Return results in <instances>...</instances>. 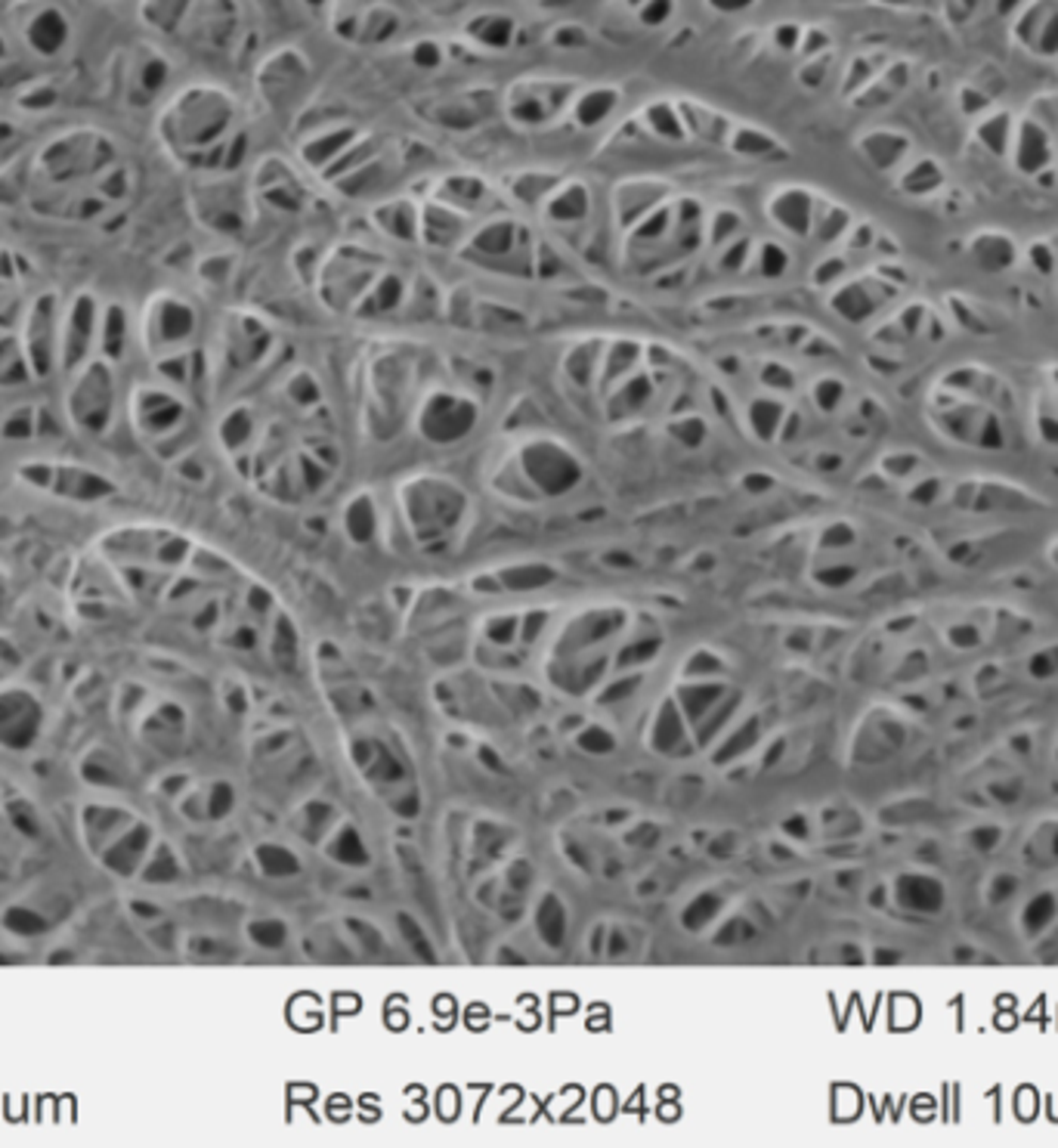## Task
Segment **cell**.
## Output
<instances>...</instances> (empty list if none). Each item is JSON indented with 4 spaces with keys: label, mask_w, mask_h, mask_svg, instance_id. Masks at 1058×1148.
I'll return each instance as SVG.
<instances>
[{
    "label": "cell",
    "mask_w": 1058,
    "mask_h": 1148,
    "mask_svg": "<svg viewBox=\"0 0 1058 1148\" xmlns=\"http://www.w3.org/2000/svg\"><path fill=\"white\" fill-rule=\"evenodd\" d=\"M6 591H10V583H6V576H3V570H0V604L6 601Z\"/></svg>",
    "instance_id": "obj_30"
},
{
    "label": "cell",
    "mask_w": 1058,
    "mask_h": 1148,
    "mask_svg": "<svg viewBox=\"0 0 1058 1148\" xmlns=\"http://www.w3.org/2000/svg\"><path fill=\"white\" fill-rule=\"evenodd\" d=\"M155 137L176 168L196 177L235 174L248 152V121L230 90L207 81L174 88L155 109Z\"/></svg>",
    "instance_id": "obj_2"
},
{
    "label": "cell",
    "mask_w": 1058,
    "mask_h": 1148,
    "mask_svg": "<svg viewBox=\"0 0 1058 1148\" xmlns=\"http://www.w3.org/2000/svg\"><path fill=\"white\" fill-rule=\"evenodd\" d=\"M22 663L26 660H22V648L16 645V638L0 632V684H6L10 678L16 676L22 669Z\"/></svg>",
    "instance_id": "obj_17"
},
{
    "label": "cell",
    "mask_w": 1058,
    "mask_h": 1148,
    "mask_svg": "<svg viewBox=\"0 0 1058 1148\" xmlns=\"http://www.w3.org/2000/svg\"><path fill=\"white\" fill-rule=\"evenodd\" d=\"M254 857H258V864H261L266 876H294L300 870L297 857L292 852H285L282 846H258Z\"/></svg>",
    "instance_id": "obj_14"
},
{
    "label": "cell",
    "mask_w": 1058,
    "mask_h": 1148,
    "mask_svg": "<svg viewBox=\"0 0 1058 1148\" xmlns=\"http://www.w3.org/2000/svg\"><path fill=\"white\" fill-rule=\"evenodd\" d=\"M192 397L189 390L165 382H143L130 387L127 415L137 434L161 455H174L192 431Z\"/></svg>",
    "instance_id": "obj_4"
},
{
    "label": "cell",
    "mask_w": 1058,
    "mask_h": 1148,
    "mask_svg": "<svg viewBox=\"0 0 1058 1148\" xmlns=\"http://www.w3.org/2000/svg\"><path fill=\"white\" fill-rule=\"evenodd\" d=\"M545 625V614H532V617H527V625H524V638L527 641H532L535 635H539V629Z\"/></svg>",
    "instance_id": "obj_28"
},
{
    "label": "cell",
    "mask_w": 1058,
    "mask_h": 1148,
    "mask_svg": "<svg viewBox=\"0 0 1058 1148\" xmlns=\"http://www.w3.org/2000/svg\"><path fill=\"white\" fill-rule=\"evenodd\" d=\"M622 950V938L619 935H613V953H619Z\"/></svg>",
    "instance_id": "obj_31"
},
{
    "label": "cell",
    "mask_w": 1058,
    "mask_h": 1148,
    "mask_svg": "<svg viewBox=\"0 0 1058 1148\" xmlns=\"http://www.w3.org/2000/svg\"><path fill=\"white\" fill-rule=\"evenodd\" d=\"M579 746L588 753H610L613 749V736L604 734V728H591L579 736Z\"/></svg>",
    "instance_id": "obj_21"
},
{
    "label": "cell",
    "mask_w": 1058,
    "mask_h": 1148,
    "mask_svg": "<svg viewBox=\"0 0 1058 1148\" xmlns=\"http://www.w3.org/2000/svg\"><path fill=\"white\" fill-rule=\"evenodd\" d=\"M718 907H721V901H718L715 895H703V898H697V901L687 907V913H684V926H687V929H700L703 922L712 919V913L718 911Z\"/></svg>",
    "instance_id": "obj_19"
},
{
    "label": "cell",
    "mask_w": 1058,
    "mask_h": 1148,
    "mask_svg": "<svg viewBox=\"0 0 1058 1148\" xmlns=\"http://www.w3.org/2000/svg\"><path fill=\"white\" fill-rule=\"evenodd\" d=\"M535 916H539V932H542V938L551 944V947H560L566 922H563V907H560L558 898H555V895H548V898L542 901V907H539Z\"/></svg>",
    "instance_id": "obj_15"
},
{
    "label": "cell",
    "mask_w": 1058,
    "mask_h": 1148,
    "mask_svg": "<svg viewBox=\"0 0 1058 1148\" xmlns=\"http://www.w3.org/2000/svg\"><path fill=\"white\" fill-rule=\"evenodd\" d=\"M78 836L90 857L121 880H134L155 846V829L143 818L106 798L78 808Z\"/></svg>",
    "instance_id": "obj_3"
},
{
    "label": "cell",
    "mask_w": 1058,
    "mask_h": 1148,
    "mask_svg": "<svg viewBox=\"0 0 1058 1148\" xmlns=\"http://www.w3.org/2000/svg\"><path fill=\"white\" fill-rule=\"evenodd\" d=\"M180 876H183V864H180V857H176V852L171 849V842L155 839V846H152V852H149V857L143 860L137 880H143L146 885H171L176 883Z\"/></svg>",
    "instance_id": "obj_11"
},
{
    "label": "cell",
    "mask_w": 1058,
    "mask_h": 1148,
    "mask_svg": "<svg viewBox=\"0 0 1058 1148\" xmlns=\"http://www.w3.org/2000/svg\"><path fill=\"white\" fill-rule=\"evenodd\" d=\"M514 619H496V625H489V638L496 641V645H504V641H511V635H514Z\"/></svg>",
    "instance_id": "obj_25"
},
{
    "label": "cell",
    "mask_w": 1058,
    "mask_h": 1148,
    "mask_svg": "<svg viewBox=\"0 0 1058 1148\" xmlns=\"http://www.w3.org/2000/svg\"><path fill=\"white\" fill-rule=\"evenodd\" d=\"M19 474L31 486L75 501H99L115 493V483L106 480L103 474L72 468V465H26Z\"/></svg>",
    "instance_id": "obj_6"
},
{
    "label": "cell",
    "mask_w": 1058,
    "mask_h": 1148,
    "mask_svg": "<svg viewBox=\"0 0 1058 1148\" xmlns=\"http://www.w3.org/2000/svg\"><path fill=\"white\" fill-rule=\"evenodd\" d=\"M570 93L555 81H524L508 96V119L520 127H545L566 112Z\"/></svg>",
    "instance_id": "obj_7"
},
{
    "label": "cell",
    "mask_w": 1058,
    "mask_h": 1148,
    "mask_svg": "<svg viewBox=\"0 0 1058 1148\" xmlns=\"http://www.w3.org/2000/svg\"><path fill=\"white\" fill-rule=\"evenodd\" d=\"M0 811H3V818L10 821V826H13L19 836H26V839H41V836H44V821H41L37 808L31 805L29 798H22V795H6V798L0 802Z\"/></svg>",
    "instance_id": "obj_13"
},
{
    "label": "cell",
    "mask_w": 1058,
    "mask_h": 1148,
    "mask_svg": "<svg viewBox=\"0 0 1058 1148\" xmlns=\"http://www.w3.org/2000/svg\"><path fill=\"white\" fill-rule=\"evenodd\" d=\"M700 669H715V672H721V663H718V660H712L709 653H697V656L690 660L687 672H690V676H700Z\"/></svg>",
    "instance_id": "obj_26"
},
{
    "label": "cell",
    "mask_w": 1058,
    "mask_h": 1148,
    "mask_svg": "<svg viewBox=\"0 0 1058 1148\" xmlns=\"http://www.w3.org/2000/svg\"><path fill=\"white\" fill-rule=\"evenodd\" d=\"M294 648H297V638H294L292 622H289V619H279V625H276V660L285 663V666H292Z\"/></svg>",
    "instance_id": "obj_20"
},
{
    "label": "cell",
    "mask_w": 1058,
    "mask_h": 1148,
    "mask_svg": "<svg viewBox=\"0 0 1058 1148\" xmlns=\"http://www.w3.org/2000/svg\"><path fill=\"white\" fill-rule=\"evenodd\" d=\"M400 929H403V935H409L411 947H415L424 960H434V953H431V947H427V942H424V935L415 929V922H411L409 916H400Z\"/></svg>",
    "instance_id": "obj_22"
},
{
    "label": "cell",
    "mask_w": 1058,
    "mask_h": 1148,
    "mask_svg": "<svg viewBox=\"0 0 1058 1148\" xmlns=\"http://www.w3.org/2000/svg\"><path fill=\"white\" fill-rule=\"evenodd\" d=\"M78 774L88 787L103 790V793H115V790L127 787V765L109 746H90L78 762Z\"/></svg>",
    "instance_id": "obj_9"
},
{
    "label": "cell",
    "mask_w": 1058,
    "mask_h": 1148,
    "mask_svg": "<svg viewBox=\"0 0 1058 1148\" xmlns=\"http://www.w3.org/2000/svg\"><path fill=\"white\" fill-rule=\"evenodd\" d=\"M186 787H189V777H186V774H168V777L158 780V793L168 795V798H180V795L186 793Z\"/></svg>",
    "instance_id": "obj_23"
},
{
    "label": "cell",
    "mask_w": 1058,
    "mask_h": 1148,
    "mask_svg": "<svg viewBox=\"0 0 1058 1148\" xmlns=\"http://www.w3.org/2000/svg\"><path fill=\"white\" fill-rule=\"evenodd\" d=\"M328 854L331 857H338V860H347V864H365V849H362V839L353 833V829H344L338 839H334V846L328 849Z\"/></svg>",
    "instance_id": "obj_16"
},
{
    "label": "cell",
    "mask_w": 1058,
    "mask_h": 1148,
    "mask_svg": "<svg viewBox=\"0 0 1058 1148\" xmlns=\"http://www.w3.org/2000/svg\"><path fill=\"white\" fill-rule=\"evenodd\" d=\"M248 935H251V942L254 944L273 950V947H282V944H285V926L276 922V919H258V922L248 926Z\"/></svg>",
    "instance_id": "obj_18"
},
{
    "label": "cell",
    "mask_w": 1058,
    "mask_h": 1148,
    "mask_svg": "<svg viewBox=\"0 0 1058 1148\" xmlns=\"http://www.w3.org/2000/svg\"><path fill=\"white\" fill-rule=\"evenodd\" d=\"M19 207L44 220L99 227L121 217L137 196V171L112 134L68 124L26 146L0 174Z\"/></svg>",
    "instance_id": "obj_1"
},
{
    "label": "cell",
    "mask_w": 1058,
    "mask_h": 1148,
    "mask_svg": "<svg viewBox=\"0 0 1058 1148\" xmlns=\"http://www.w3.org/2000/svg\"><path fill=\"white\" fill-rule=\"evenodd\" d=\"M656 641H644V645H635V650H625L622 656H619V663L622 666H628V663H638V660H650L653 653H656Z\"/></svg>",
    "instance_id": "obj_24"
},
{
    "label": "cell",
    "mask_w": 1058,
    "mask_h": 1148,
    "mask_svg": "<svg viewBox=\"0 0 1058 1148\" xmlns=\"http://www.w3.org/2000/svg\"><path fill=\"white\" fill-rule=\"evenodd\" d=\"M635 687H638V678H632V681H619L617 687H610L601 700H604V703H617V700H622L625 694H632Z\"/></svg>",
    "instance_id": "obj_27"
},
{
    "label": "cell",
    "mask_w": 1058,
    "mask_h": 1148,
    "mask_svg": "<svg viewBox=\"0 0 1058 1148\" xmlns=\"http://www.w3.org/2000/svg\"><path fill=\"white\" fill-rule=\"evenodd\" d=\"M0 926L16 935V938H37L44 932H50V916L41 911H34L29 904H10L6 911L0 913Z\"/></svg>",
    "instance_id": "obj_12"
},
{
    "label": "cell",
    "mask_w": 1058,
    "mask_h": 1148,
    "mask_svg": "<svg viewBox=\"0 0 1058 1148\" xmlns=\"http://www.w3.org/2000/svg\"><path fill=\"white\" fill-rule=\"evenodd\" d=\"M134 722H140V736L146 743H152L155 749H171V743L186 728V712L171 700H161V703H149L146 700V707L137 712Z\"/></svg>",
    "instance_id": "obj_8"
},
{
    "label": "cell",
    "mask_w": 1058,
    "mask_h": 1148,
    "mask_svg": "<svg viewBox=\"0 0 1058 1148\" xmlns=\"http://www.w3.org/2000/svg\"><path fill=\"white\" fill-rule=\"evenodd\" d=\"M524 870H527V864H517V867H514V873H511V880H514V885H517V888H524V885H527V880H529V876L524 880Z\"/></svg>",
    "instance_id": "obj_29"
},
{
    "label": "cell",
    "mask_w": 1058,
    "mask_h": 1148,
    "mask_svg": "<svg viewBox=\"0 0 1058 1148\" xmlns=\"http://www.w3.org/2000/svg\"><path fill=\"white\" fill-rule=\"evenodd\" d=\"M47 725L41 697L22 684H0V746L10 753L31 749Z\"/></svg>",
    "instance_id": "obj_5"
},
{
    "label": "cell",
    "mask_w": 1058,
    "mask_h": 1148,
    "mask_svg": "<svg viewBox=\"0 0 1058 1148\" xmlns=\"http://www.w3.org/2000/svg\"><path fill=\"white\" fill-rule=\"evenodd\" d=\"M180 811L189 821H223L235 805V790L230 784L217 780L207 793H183L176 798Z\"/></svg>",
    "instance_id": "obj_10"
}]
</instances>
